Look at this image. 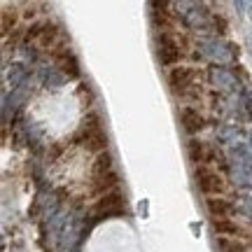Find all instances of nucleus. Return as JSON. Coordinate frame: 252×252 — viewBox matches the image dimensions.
I'll list each match as a JSON object with an SVG mask.
<instances>
[{
  "instance_id": "7ed1b4c3",
  "label": "nucleus",
  "mask_w": 252,
  "mask_h": 252,
  "mask_svg": "<svg viewBox=\"0 0 252 252\" xmlns=\"http://www.w3.org/2000/svg\"><path fill=\"white\" fill-rule=\"evenodd\" d=\"M82 135H84V145H87L89 150H94V152L103 154V150L108 147V138H105V133L100 131L98 124H89L84 131H82Z\"/></svg>"
},
{
  "instance_id": "1a4fd4ad",
  "label": "nucleus",
  "mask_w": 252,
  "mask_h": 252,
  "mask_svg": "<svg viewBox=\"0 0 252 252\" xmlns=\"http://www.w3.org/2000/svg\"><path fill=\"white\" fill-rule=\"evenodd\" d=\"M215 231L220 236H238L241 234V226L231 222V220H215Z\"/></svg>"
},
{
  "instance_id": "0eeeda50",
  "label": "nucleus",
  "mask_w": 252,
  "mask_h": 252,
  "mask_svg": "<svg viewBox=\"0 0 252 252\" xmlns=\"http://www.w3.org/2000/svg\"><path fill=\"white\" fill-rule=\"evenodd\" d=\"M182 126H185V131H187V133H196L198 128L203 126V117L198 115L196 110L185 108L182 110Z\"/></svg>"
},
{
  "instance_id": "4468645a",
  "label": "nucleus",
  "mask_w": 252,
  "mask_h": 252,
  "mask_svg": "<svg viewBox=\"0 0 252 252\" xmlns=\"http://www.w3.org/2000/svg\"><path fill=\"white\" fill-rule=\"evenodd\" d=\"M115 185H117V175H115V173H110V175H105L103 180L96 182V191H105V189L115 187Z\"/></svg>"
},
{
  "instance_id": "f3484780",
  "label": "nucleus",
  "mask_w": 252,
  "mask_h": 252,
  "mask_svg": "<svg viewBox=\"0 0 252 252\" xmlns=\"http://www.w3.org/2000/svg\"><path fill=\"white\" fill-rule=\"evenodd\" d=\"M213 21H215V28H220V33H226V21L222 17H213Z\"/></svg>"
},
{
  "instance_id": "2eb2a0df",
  "label": "nucleus",
  "mask_w": 252,
  "mask_h": 252,
  "mask_svg": "<svg viewBox=\"0 0 252 252\" xmlns=\"http://www.w3.org/2000/svg\"><path fill=\"white\" fill-rule=\"evenodd\" d=\"M24 75H26V70H24V65H12V70H9V82H12V87H17L19 82L24 80Z\"/></svg>"
},
{
  "instance_id": "423d86ee",
  "label": "nucleus",
  "mask_w": 252,
  "mask_h": 252,
  "mask_svg": "<svg viewBox=\"0 0 252 252\" xmlns=\"http://www.w3.org/2000/svg\"><path fill=\"white\" fill-rule=\"evenodd\" d=\"M206 208H208V213H210V215L220 217V220H226V217L234 213V206H231L229 201H224V198H208Z\"/></svg>"
},
{
  "instance_id": "9d476101",
  "label": "nucleus",
  "mask_w": 252,
  "mask_h": 252,
  "mask_svg": "<svg viewBox=\"0 0 252 252\" xmlns=\"http://www.w3.org/2000/svg\"><path fill=\"white\" fill-rule=\"evenodd\" d=\"M42 82H45V87H61L63 84V75L56 68H45L42 70Z\"/></svg>"
},
{
  "instance_id": "f8f14e48",
  "label": "nucleus",
  "mask_w": 252,
  "mask_h": 252,
  "mask_svg": "<svg viewBox=\"0 0 252 252\" xmlns=\"http://www.w3.org/2000/svg\"><path fill=\"white\" fill-rule=\"evenodd\" d=\"M220 252H248V250L236 238H220Z\"/></svg>"
},
{
  "instance_id": "39448f33",
  "label": "nucleus",
  "mask_w": 252,
  "mask_h": 252,
  "mask_svg": "<svg viewBox=\"0 0 252 252\" xmlns=\"http://www.w3.org/2000/svg\"><path fill=\"white\" fill-rule=\"evenodd\" d=\"M191 80H194V70L191 68H175V70L168 75V82L175 91H185L187 87H191Z\"/></svg>"
},
{
  "instance_id": "ddd939ff",
  "label": "nucleus",
  "mask_w": 252,
  "mask_h": 252,
  "mask_svg": "<svg viewBox=\"0 0 252 252\" xmlns=\"http://www.w3.org/2000/svg\"><path fill=\"white\" fill-rule=\"evenodd\" d=\"M189 157H191V161H196V163L206 161V152H203V147H201L196 140L189 143Z\"/></svg>"
},
{
  "instance_id": "f03ea898",
  "label": "nucleus",
  "mask_w": 252,
  "mask_h": 252,
  "mask_svg": "<svg viewBox=\"0 0 252 252\" xmlns=\"http://www.w3.org/2000/svg\"><path fill=\"white\" fill-rule=\"evenodd\" d=\"M196 180H198V187L203 194H222L224 191V180H222V175L215 171H206V168H201L196 171Z\"/></svg>"
},
{
  "instance_id": "dca6fc26",
  "label": "nucleus",
  "mask_w": 252,
  "mask_h": 252,
  "mask_svg": "<svg viewBox=\"0 0 252 252\" xmlns=\"http://www.w3.org/2000/svg\"><path fill=\"white\" fill-rule=\"evenodd\" d=\"M9 26H14V17H9V12H5V14H2V31L7 33Z\"/></svg>"
},
{
  "instance_id": "20e7f679",
  "label": "nucleus",
  "mask_w": 252,
  "mask_h": 252,
  "mask_svg": "<svg viewBox=\"0 0 252 252\" xmlns=\"http://www.w3.org/2000/svg\"><path fill=\"white\" fill-rule=\"evenodd\" d=\"M159 45H161V52H159V59H161L163 65H173V63H178L180 61V47L175 45V40H173L171 35H166L163 33L161 37H159Z\"/></svg>"
},
{
  "instance_id": "f257e3e1",
  "label": "nucleus",
  "mask_w": 252,
  "mask_h": 252,
  "mask_svg": "<svg viewBox=\"0 0 252 252\" xmlns=\"http://www.w3.org/2000/svg\"><path fill=\"white\" fill-rule=\"evenodd\" d=\"M94 215H96V217H119V215H126L124 196H122L119 191H110V194H105V196L96 203V208H94Z\"/></svg>"
},
{
  "instance_id": "9b49d317",
  "label": "nucleus",
  "mask_w": 252,
  "mask_h": 252,
  "mask_svg": "<svg viewBox=\"0 0 252 252\" xmlns=\"http://www.w3.org/2000/svg\"><path fill=\"white\" fill-rule=\"evenodd\" d=\"M59 65H61V70H65L70 77H77V75H80L77 61H75L70 54H61V56H59Z\"/></svg>"
},
{
  "instance_id": "6e6552de",
  "label": "nucleus",
  "mask_w": 252,
  "mask_h": 252,
  "mask_svg": "<svg viewBox=\"0 0 252 252\" xmlns=\"http://www.w3.org/2000/svg\"><path fill=\"white\" fill-rule=\"evenodd\" d=\"M110 168H112V157L108 152H103L96 157V161H94V180L98 182L103 180L105 175H110Z\"/></svg>"
}]
</instances>
